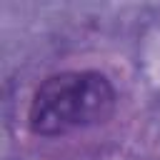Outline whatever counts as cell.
I'll return each instance as SVG.
<instances>
[{
    "label": "cell",
    "mask_w": 160,
    "mask_h": 160,
    "mask_svg": "<svg viewBox=\"0 0 160 160\" xmlns=\"http://www.w3.org/2000/svg\"><path fill=\"white\" fill-rule=\"evenodd\" d=\"M118 110V90L100 70H60L40 80L28 105V130L62 138L105 125Z\"/></svg>",
    "instance_id": "6da1fadb"
}]
</instances>
